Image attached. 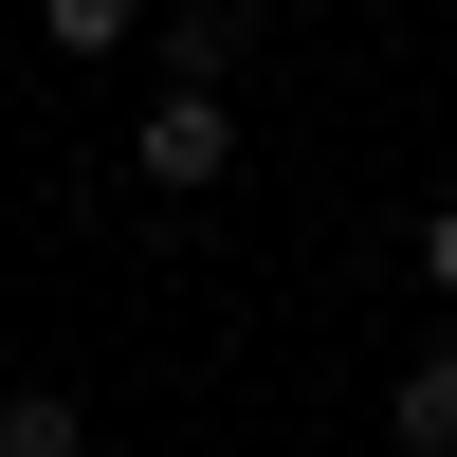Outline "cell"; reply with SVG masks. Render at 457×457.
<instances>
[{
    "label": "cell",
    "instance_id": "3957f363",
    "mask_svg": "<svg viewBox=\"0 0 457 457\" xmlns=\"http://www.w3.org/2000/svg\"><path fill=\"white\" fill-rule=\"evenodd\" d=\"M146 55H165V73H202V92H220V73H238V19H220V0H183V19L146 37Z\"/></svg>",
    "mask_w": 457,
    "mask_h": 457
},
{
    "label": "cell",
    "instance_id": "7a4b0ae2",
    "mask_svg": "<svg viewBox=\"0 0 457 457\" xmlns=\"http://www.w3.org/2000/svg\"><path fill=\"white\" fill-rule=\"evenodd\" d=\"M385 439H403V457H457V348H421V366H403V403H385Z\"/></svg>",
    "mask_w": 457,
    "mask_h": 457
},
{
    "label": "cell",
    "instance_id": "5b68a950",
    "mask_svg": "<svg viewBox=\"0 0 457 457\" xmlns=\"http://www.w3.org/2000/svg\"><path fill=\"white\" fill-rule=\"evenodd\" d=\"M129 19H146V0H37V37H55V55H110Z\"/></svg>",
    "mask_w": 457,
    "mask_h": 457
},
{
    "label": "cell",
    "instance_id": "277c9868",
    "mask_svg": "<svg viewBox=\"0 0 457 457\" xmlns=\"http://www.w3.org/2000/svg\"><path fill=\"white\" fill-rule=\"evenodd\" d=\"M73 439H92V421H73V385H19V403H0V457H73Z\"/></svg>",
    "mask_w": 457,
    "mask_h": 457
},
{
    "label": "cell",
    "instance_id": "6da1fadb",
    "mask_svg": "<svg viewBox=\"0 0 457 457\" xmlns=\"http://www.w3.org/2000/svg\"><path fill=\"white\" fill-rule=\"evenodd\" d=\"M129 165L165 183V202H202V183H238V129H220V92H202V73H183V92H165V110L129 129Z\"/></svg>",
    "mask_w": 457,
    "mask_h": 457
},
{
    "label": "cell",
    "instance_id": "8992f818",
    "mask_svg": "<svg viewBox=\"0 0 457 457\" xmlns=\"http://www.w3.org/2000/svg\"><path fill=\"white\" fill-rule=\"evenodd\" d=\"M421 293H457V202H439V220H421Z\"/></svg>",
    "mask_w": 457,
    "mask_h": 457
}]
</instances>
